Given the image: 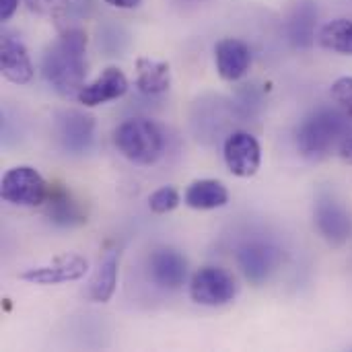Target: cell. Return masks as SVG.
I'll use <instances>...</instances> for the list:
<instances>
[{
    "label": "cell",
    "mask_w": 352,
    "mask_h": 352,
    "mask_svg": "<svg viewBox=\"0 0 352 352\" xmlns=\"http://www.w3.org/2000/svg\"><path fill=\"white\" fill-rule=\"evenodd\" d=\"M41 72L47 85L66 99H76L87 76V35L82 29H66L43 54Z\"/></svg>",
    "instance_id": "6da1fadb"
},
{
    "label": "cell",
    "mask_w": 352,
    "mask_h": 352,
    "mask_svg": "<svg viewBox=\"0 0 352 352\" xmlns=\"http://www.w3.org/2000/svg\"><path fill=\"white\" fill-rule=\"evenodd\" d=\"M349 116L340 109H318L297 128V148L307 159L326 157L349 128Z\"/></svg>",
    "instance_id": "7a4b0ae2"
},
{
    "label": "cell",
    "mask_w": 352,
    "mask_h": 352,
    "mask_svg": "<svg viewBox=\"0 0 352 352\" xmlns=\"http://www.w3.org/2000/svg\"><path fill=\"white\" fill-rule=\"evenodd\" d=\"M113 144L128 161L136 165H153L163 155L165 138L159 126L151 120L132 118L116 128Z\"/></svg>",
    "instance_id": "3957f363"
},
{
    "label": "cell",
    "mask_w": 352,
    "mask_h": 352,
    "mask_svg": "<svg viewBox=\"0 0 352 352\" xmlns=\"http://www.w3.org/2000/svg\"><path fill=\"white\" fill-rule=\"evenodd\" d=\"M0 196L8 204L35 208L45 204L50 196V186L37 169L29 165H16L2 175Z\"/></svg>",
    "instance_id": "277c9868"
},
{
    "label": "cell",
    "mask_w": 352,
    "mask_h": 352,
    "mask_svg": "<svg viewBox=\"0 0 352 352\" xmlns=\"http://www.w3.org/2000/svg\"><path fill=\"white\" fill-rule=\"evenodd\" d=\"M190 297L198 305L221 307L237 297V283L227 270L204 266L190 280Z\"/></svg>",
    "instance_id": "5b68a950"
},
{
    "label": "cell",
    "mask_w": 352,
    "mask_h": 352,
    "mask_svg": "<svg viewBox=\"0 0 352 352\" xmlns=\"http://www.w3.org/2000/svg\"><path fill=\"white\" fill-rule=\"evenodd\" d=\"M225 163L237 177H252L258 173L262 163V148L256 136L250 132H233L227 136L223 146Z\"/></svg>",
    "instance_id": "8992f818"
},
{
    "label": "cell",
    "mask_w": 352,
    "mask_h": 352,
    "mask_svg": "<svg viewBox=\"0 0 352 352\" xmlns=\"http://www.w3.org/2000/svg\"><path fill=\"white\" fill-rule=\"evenodd\" d=\"M87 270H89V262L76 254H70V256H58L52 264L25 270L21 274V280L31 283V285L50 287V285L80 280L87 274Z\"/></svg>",
    "instance_id": "52a82bcc"
},
{
    "label": "cell",
    "mask_w": 352,
    "mask_h": 352,
    "mask_svg": "<svg viewBox=\"0 0 352 352\" xmlns=\"http://www.w3.org/2000/svg\"><path fill=\"white\" fill-rule=\"evenodd\" d=\"M278 262H280V250L274 248L272 243L252 241L239 248L237 252V264L243 276L254 285L266 283L270 274L276 270Z\"/></svg>",
    "instance_id": "ba28073f"
},
{
    "label": "cell",
    "mask_w": 352,
    "mask_h": 352,
    "mask_svg": "<svg viewBox=\"0 0 352 352\" xmlns=\"http://www.w3.org/2000/svg\"><path fill=\"white\" fill-rule=\"evenodd\" d=\"M148 276L163 291H177L188 278V262L173 248H157L148 256Z\"/></svg>",
    "instance_id": "9c48e42d"
},
{
    "label": "cell",
    "mask_w": 352,
    "mask_h": 352,
    "mask_svg": "<svg viewBox=\"0 0 352 352\" xmlns=\"http://www.w3.org/2000/svg\"><path fill=\"white\" fill-rule=\"evenodd\" d=\"M128 87L130 85H128L126 74L120 68L109 66L93 82H85V87L78 91L76 101L82 103L85 107H97V105H103V103L124 97Z\"/></svg>",
    "instance_id": "30bf717a"
},
{
    "label": "cell",
    "mask_w": 352,
    "mask_h": 352,
    "mask_svg": "<svg viewBox=\"0 0 352 352\" xmlns=\"http://www.w3.org/2000/svg\"><path fill=\"white\" fill-rule=\"evenodd\" d=\"M316 225L322 237L330 245H342L351 237V217L346 210L332 198L320 196L316 202Z\"/></svg>",
    "instance_id": "8fae6325"
},
{
    "label": "cell",
    "mask_w": 352,
    "mask_h": 352,
    "mask_svg": "<svg viewBox=\"0 0 352 352\" xmlns=\"http://www.w3.org/2000/svg\"><path fill=\"white\" fill-rule=\"evenodd\" d=\"M214 60L221 78L239 80L252 66V50L237 37H225L214 45Z\"/></svg>",
    "instance_id": "7c38bea8"
},
{
    "label": "cell",
    "mask_w": 352,
    "mask_h": 352,
    "mask_svg": "<svg viewBox=\"0 0 352 352\" xmlns=\"http://www.w3.org/2000/svg\"><path fill=\"white\" fill-rule=\"evenodd\" d=\"M93 130H95L93 118L82 111L70 109V111H62L58 116V138H60L62 146L74 155L85 153L91 146Z\"/></svg>",
    "instance_id": "4fadbf2b"
},
{
    "label": "cell",
    "mask_w": 352,
    "mask_h": 352,
    "mask_svg": "<svg viewBox=\"0 0 352 352\" xmlns=\"http://www.w3.org/2000/svg\"><path fill=\"white\" fill-rule=\"evenodd\" d=\"M0 70L2 76L14 85H27L33 78V64L23 41L4 35L0 43Z\"/></svg>",
    "instance_id": "5bb4252c"
},
{
    "label": "cell",
    "mask_w": 352,
    "mask_h": 352,
    "mask_svg": "<svg viewBox=\"0 0 352 352\" xmlns=\"http://www.w3.org/2000/svg\"><path fill=\"white\" fill-rule=\"evenodd\" d=\"M45 212L50 221L58 227H76L87 223V214L82 212L80 204L70 196V192L60 186L50 190V196L45 200Z\"/></svg>",
    "instance_id": "9a60e30c"
},
{
    "label": "cell",
    "mask_w": 352,
    "mask_h": 352,
    "mask_svg": "<svg viewBox=\"0 0 352 352\" xmlns=\"http://www.w3.org/2000/svg\"><path fill=\"white\" fill-rule=\"evenodd\" d=\"M134 85L144 95H161V93L169 91V85H171L169 64L153 60V58H138Z\"/></svg>",
    "instance_id": "2e32d148"
},
{
    "label": "cell",
    "mask_w": 352,
    "mask_h": 352,
    "mask_svg": "<svg viewBox=\"0 0 352 352\" xmlns=\"http://www.w3.org/2000/svg\"><path fill=\"white\" fill-rule=\"evenodd\" d=\"M184 202L194 210H214L229 202V192L217 179H198L188 186Z\"/></svg>",
    "instance_id": "e0dca14e"
},
{
    "label": "cell",
    "mask_w": 352,
    "mask_h": 352,
    "mask_svg": "<svg viewBox=\"0 0 352 352\" xmlns=\"http://www.w3.org/2000/svg\"><path fill=\"white\" fill-rule=\"evenodd\" d=\"M118 268H120V252L111 250L105 254V258L99 262L97 272L91 278L89 285V297L95 303H107L118 287Z\"/></svg>",
    "instance_id": "ac0fdd59"
},
{
    "label": "cell",
    "mask_w": 352,
    "mask_h": 352,
    "mask_svg": "<svg viewBox=\"0 0 352 352\" xmlns=\"http://www.w3.org/2000/svg\"><path fill=\"white\" fill-rule=\"evenodd\" d=\"M318 39H320V45L330 52L352 56V21L334 19V21L326 23L322 27Z\"/></svg>",
    "instance_id": "d6986e66"
},
{
    "label": "cell",
    "mask_w": 352,
    "mask_h": 352,
    "mask_svg": "<svg viewBox=\"0 0 352 352\" xmlns=\"http://www.w3.org/2000/svg\"><path fill=\"white\" fill-rule=\"evenodd\" d=\"M316 19H318V10H316L314 2H297L295 10L291 14V21H289V33L297 45L305 47L311 43Z\"/></svg>",
    "instance_id": "ffe728a7"
},
{
    "label": "cell",
    "mask_w": 352,
    "mask_h": 352,
    "mask_svg": "<svg viewBox=\"0 0 352 352\" xmlns=\"http://www.w3.org/2000/svg\"><path fill=\"white\" fill-rule=\"evenodd\" d=\"M33 8L50 14H82L89 6V0H29Z\"/></svg>",
    "instance_id": "44dd1931"
},
{
    "label": "cell",
    "mask_w": 352,
    "mask_h": 352,
    "mask_svg": "<svg viewBox=\"0 0 352 352\" xmlns=\"http://www.w3.org/2000/svg\"><path fill=\"white\" fill-rule=\"evenodd\" d=\"M179 204V194L175 188L171 186H165V188H159L157 192H153L148 196V208L155 212V214H167L171 210H175Z\"/></svg>",
    "instance_id": "7402d4cb"
},
{
    "label": "cell",
    "mask_w": 352,
    "mask_h": 352,
    "mask_svg": "<svg viewBox=\"0 0 352 352\" xmlns=\"http://www.w3.org/2000/svg\"><path fill=\"white\" fill-rule=\"evenodd\" d=\"M330 95L336 101V105L340 107V111L352 120V76H342V78L334 80Z\"/></svg>",
    "instance_id": "603a6c76"
},
{
    "label": "cell",
    "mask_w": 352,
    "mask_h": 352,
    "mask_svg": "<svg viewBox=\"0 0 352 352\" xmlns=\"http://www.w3.org/2000/svg\"><path fill=\"white\" fill-rule=\"evenodd\" d=\"M19 8V0H0V19L8 21Z\"/></svg>",
    "instance_id": "cb8c5ba5"
},
{
    "label": "cell",
    "mask_w": 352,
    "mask_h": 352,
    "mask_svg": "<svg viewBox=\"0 0 352 352\" xmlns=\"http://www.w3.org/2000/svg\"><path fill=\"white\" fill-rule=\"evenodd\" d=\"M113 8H136L142 0H105Z\"/></svg>",
    "instance_id": "d4e9b609"
},
{
    "label": "cell",
    "mask_w": 352,
    "mask_h": 352,
    "mask_svg": "<svg viewBox=\"0 0 352 352\" xmlns=\"http://www.w3.org/2000/svg\"><path fill=\"white\" fill-rule=\"evenodd\" d=\"M340 157H342L344 161L352 163V138H346V140L340 144Z\"/></svg>",
    "instance_id": "484cf974"
}]
</instances>
